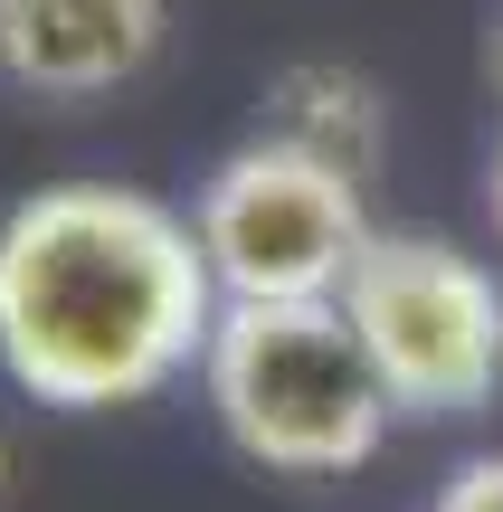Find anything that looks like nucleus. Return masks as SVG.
I'll return each mask as SVG.
<instances>
[{"label":"nucleus","mask_w":503,"mask_h":512,"mask_svg":"<svg viewBox=\"0 0 503 512\" xmlns=\"http://www.w3.org/2000/svg\"><path fill=\"white\" fill-rule=\"evenodd\" d=\"M219 304L200 228L152 190L57 181L0 219V370L38 408L162 399L209 351Z\"/></svg>","instance_id":"obj_1"},{"label":"nucleus","mask_w":503,"mask_h":512,"mask_svg":"<svg viewBox=\"0 0 503 512\" xmlns=\"http://www.w3.org/2000/svg\"><path fill=\"white\" fill-rule=\"evenodd\" d=\"M200 389L219 437L266 475H352L390 437V389L361 351L342 304H219V332L200 351Z\"/></svg>","instance_id":"obj_2"},{"label":"nucleus","mask_w":503,"mask_h":512,"mask_svg":"<svg viewBox=\"0 0 503 512\" xmlns=\"http://www.w3.org/2000/svg\"><path fill=\"white\" fill-rule=\"evenodd\" d=\"M399 418H466L503 389V275L456 238L380 228L333 294Z\"/></svg>","instance_id":"obj_3"},{"label":"nucleus","mask_w":503,"mask_h":512,"mask_svg":"<svg viewBox=\"0 0 503 512\" xmlns=\"http://www.w3.org/2000/svg\"><path fill=\"white\" fill-rule=\"evenodd\" d=\"M190 228H200V256L228 304H333L380 238L352 171L314 162L276 133L238 143L209 171Z\"/></svg>","instance_id":"obj_4"},{"label":"nucleus","mask_w":503,"mask_h":512,"mask_svg":"<svg viewBox=\"0 0 503 512\" xmlns=\"http://www.w3.org/2000/svg\"><path fill=\"white\" fill-rule=\"evenodd\" d=\"M162 0H0V86L105 95L152 67Z\"/></svg>","instance_id":"obj_5"},{"label":"nucleus","mask_w":503,"mask_h":512,"mask_svg":"<svg viewBox=\"0 0 503 512\" xmlns=\"http://www.w3.org/2000/svg\"><path fill=\"white\" fill-rule=\"evenodd\" d=\"M266 133L314 152V162H333V171H352V181H371L380 152H390V105H380V86L361 67L295 57V67H276V86H266Z\"/></svg>","instance_id":"obj_6"},{"label":"nucleus","mask_w":503,"mask_h":512,"mask_svg":"<svg viewBox=\"0 0 503 512\" xmlns=\"http://www.w3.org/2000/svg\"><path fill=\"white\" fill-rule=\"evenodd\" d=\"M428 512H503V456H466L447 484H437Z\"/></svg>","instance_id":"obj_7"},{"label":"nucleus","mask_w":503,"mask_h":512,"mask_svg":"<svg viewBox=\"0 0 503 512\" xmlns=\"http://www.w3.org/2000/svg\"><path fill=\"white\" fill-rule=\"evenodd\" d=\"M485 209H494V238H503V152H494V171H485Z\"/></svg>","instance_id":"obj_8"},{"label":"nucleus","mask_w":503,"mask_h":512,"mask_svg":"<svg viewBox=\"0 0 503 512\" xmlns=\"http://www.w3.org/2000/svg\"><path fill=\"white\" fill-rule=\"evenodd\" d=\"M485 67H494V86H503V19H494V48H485Z\"/></svg>","instance_id":"obj_9"},{"label":"nucleus","mask_w":503,"mask_h":512,"mask_svg":"<svg viewBox=\"0 0 503 512\" xmlns=\"http://www.w3.org/2000/svg\"><path fill=\"white\" fill-rule=\"evenodd\" d=\"M0 484H10V437H0Z\"/></svg>","instance_id":"obj_10"}]
</instances>
